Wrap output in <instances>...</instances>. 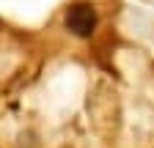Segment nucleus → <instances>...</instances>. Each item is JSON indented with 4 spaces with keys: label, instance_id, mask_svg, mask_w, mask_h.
Wrapping results in <instances>:
<instances>
[{
    "label": "nucleus",
    "instance_id": "f257e3e1",
    "mask_svg": "<svg viewBox=\"0 0 154 148\" xmlns=\"http://www.w3.org/2000/svg\"><path fill=\"white\" fill-rule=\"evenodd\" d=\"M66 28L80 39H88L96 28V8L91 3H74L66 11Z\"/></svg>",
    "mask_w": 154,
    "mask_h": 148
}]
</instances>
